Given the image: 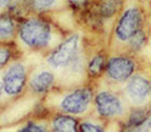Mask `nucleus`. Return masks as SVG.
Wrapping results in <instances>:
<instances>
[{"instance_id":"obj_1","label":"nucleus","mask_w":151,"mask_h":132,"mask_svg":"<svg viewBox=\"0 0 151 132\" xmlns=\"http://www.w3.org/2000/svg\"><path fill=\"white\" fill-rule=\"evenodd\" d=\"M20 38L31 48L45 47L50 40L51 29L48 23L40 19H29L21 24Z\"/></svg>"},{"instance_id":"obj_2","label":"nucleus","mask_w":151,"mask_h":132,"mask_svg":"<svg viewBox=\"0 0 151 132\" xmlns=\"http://www.w3.org/2000/svg\"><path fill=\"white\" fill-rule=\"evenodd\" d=\"M142 22V15L139 10L130 8L121 17L119 24L115 29V34L121 40H128L139 31Z\"/></svg>"},{"instance_id":"obj_3","label":"nucleus","mask_w":151,"mask_h":132,"mask_svg":"<svg viewBox=\"0 0 151 132\" xmlns=\"http://www.w3.org/2000/svg\"><path fill=\"white\" fill-rule=\"evenodd\" d=\"M91 97H92V93L87 88L75 90L63 99L60 107L67 113L79 114L87 110L90 104Z\"/></svg>"},{"instance_id":"obj_4","label":"nucleus","mask_w":151,"mask_h":132,"mask_svg":"<svg viewBox=\"0 0 151 132\" xmlns=\"http://www.w3.org/2000/svg\"><path fill=\"white\" fill-rule=\"evenodd\" d=\"M78 36L74 35L56 48L49 57V62L54 67H60L73 60L77 51Z\"/></svg>"},{"instance_id":"obj_5","label":"nucleus","mask_w":151,"mask_h":132,"mask_svg":"<svg viewBox=\"0 0 151 132\" xmlns=\"http://www.w3.org/2000/svg\"><path fill=\"white\" fill-rule=\"evenodd\" d=\"M25 82V69L21 64L13 65L3 78V89L8 95L20 93Z\"/></svg>"},{"instance_id":"obj_6","label":"nucleus","mask_w":151,"mask_h":132,"mask_svg":"<svg viewBox=\"0 0 151 132\" xmlns=\"http://www.w3.org/2000/svg\"><path fill=\"white\" fill-rule=\"evenodd\" d=\"M134 62L126 57L111 58L107 66V74L114 80L124 81L128 79L134 71Z\"/></svg>"},{"instance_id":"obj_7","label":"nucleus","mask_w":151,"mask_h":132,"mask_svg":"<svg viewBox=\"0 0 151 132\" xmlns=\"http://www.w3.org/2000/svg\"><path fill=\"white\" fill-rule=\"evenodd\" d=\"M95 103L98 113L103 116H116L123 112L121 100L110 92H101L96 96Z\"/></svg>"},{"instance_id":"obj_8","label":"nucleus","mask_w":151,"mask_h":132,"mask_svg":"<svg viewBox=\"0 0 151 132\" xmlns=\"http://www.w3.org/2000/svg\"><path fill=\"white\" fill-rule=\"evenodd\" d=\"M127 93L133 104L142 105L150 96V84L146 78L142 76H135L129 82L127 87Z\"/></svg>"},{"instance_id":"obj_9","label":"nucleus","mask_w":151,"mask_h":132,"mask_svg":"<svg viewBox=\"0 0 151 132\" xmlns=\"http://www.w3.org/2000/svg\"><path fill=\"white\" fill-rule=\"evenodd\" d=\"M53 80H54L53 74L51 73V72L43 71L41 73L37 74L36 76L33 77L30 85H31V88L35 92H37V93H45L52 86Z\"/></svg>"},{"instance_id":"obj_10","label":"nucleus","mask_w":151,"mask_h":132,"mask_svg":"<svg viewBox=\"0 0 151 132\" xmlns=\"http://www.w3.org/2000/svg\"><path fill=\"white\" fill-rule=\"evenodd\" d=\"M53 129L57 132L77 131V122L70 116H58L54 119Z\"/></svg>"},{"instance_id":"obj_11","label":"nucleus","mask_w":151,"mask_h":132,"mask_svg":"<svg viewBox=\"0 0 151 132\" xmlns=\"http://www.w3.org/2000/svg\"><path fill=\"white\" fill-rule=\"evenodd\" d=\"M14 23L9 16L0 17V39H8L13 35Z\"/></svg>"},{"instance_id":"obj_12","label":"nucleus","mask_w":151,"mask_h":132,"mask_svg":"<svg viewBox=\"0 0 151 132\" xmlns=\"http://www.w3.org/2000/svg\"><path fill=\"white\" fill-rule=\"evenodd\" d=\"M122 0H104L101 5V13L104 17H111L115 14Z\"/></svg>"},{"instance_id":"obj_13","label":"nucleus","mask_w":151,"mask_h":132,"mask_svg":"<svg viewBox=\"0 0 151 132\" xmlns=\"http://www.w3.org/2000/svg\"><path fill=\"white\" fill-rule=\"evenodd\" d=\"M104 66H105L104 57L101 55H97L90 61V64H89L88 67V71L91 75L96 76V75H98L101 72V70L104 69Z\"/></svg>"},{"instance_id":"obj_14","label":"nucleus","mask_w":151,"mask_h":132,"mask_svg":"<svg viewBox=\"0 0 151 132\" xmlns=\"http://www.w3.org/2000/svg\"><path fill=\"white\" fill-rule=\"evenodd\" d=\"M130 43L132 48H134L135 50H139L143 46L144 41H145V35L142 31H137L132 37L130 38Z\"/></svg>"},{"instance_id":"obj_15","label":"nucleus","mask_w":151,"mask_h":132,"mask_svg":"<svg viewBox=\"0 0 151 132\" xmlns=\"http://www.w3.org/2000/svg\"><path fill=\"white\" fill-rule=\"evenodd\" d=\"M55 2V0H31V3L37 10H45L50 8L51 5Z\"/></svg>"},{"instance_id":"obj_16","label":"nucleus","mask_w":151,"mask_h":132,"mask_svg":"<svg viewBox=\"0 0 151 132\" xmlns=\"http://www.w3.org/2000/svg\"><path fill=\"white\" fill-rule=\"evenodd\" d=\"M81 131L83 132H99L103 131L98 125L91 124V123H83L81 125Z\"/></svg>"},{"instance_id":"obj_17","label":"nucleus","mask_w":151,"mask_h":132,"mask_svg":"<svg viewBox=\"0 0 151 132\" xmlns=\"http://www.w3.org/2000/svg\"><path fill=\"white\" fill-rule=\"evenodd\" d=\"M45 128L41 127V126H38L35 124H29L28 126H25L24 128L21 129L22 132H43L45 131Z\"/></svg>"},{"instance_id":"obj_18","label":"nucleus","mask_w":151,"mask_h":132,"mask_svg":"<svg viewBox=\"0 0 151 132\" xmlns=\"http://www.w3.org/2000/svg\"><path fill=\"white\" fill-rule=\"evenodd\" d=\"M10 51L6 50V49L0 48V68L8 62L9 58H10Z\"/></svg>"},{"instance_id":"obj_19","label":"nucleus","mask_w":151,"mask_h":132,"mask_svg":"<svg viewBox=\"0 0 151 132\" xmlns=\"http://www.w3.org/2000/svg\"><path fill=\"white\" fill-rule=\"evenodd\" d=\"M69 2L75 8H83L88 2V0H69Z\"/></svg>"},{"instance_id":"obj_20","label":"nucleus","mask_w":151,"mask_h":132,"mask_svg":"<svg viewBox=\"0 0 151 132\" xmlns=\"http://www.w3.org/2000/svg\"><path fill=\"white\" fill-rule=\"evenodd\" d=\"M139 126H141L139 130H149V129H151V118L145 119V121H144V122L142 123Z\"/></svg>"},{"instance_id":"obj_21","label":"nucleus","mask_w":151,"mask_h":132,"mask_svg":"<svg viewBox=\"0 0 151 132\" xmlns=\"http://www.w3.org/2000/svg\"><path fill=\"white\" fill-rule=\"evenodd\" d=\"M10 0H0V8H2V6H4L6 3L9 2Z\"/></svg>"},{"instance_id":"obj_22","label":"nucleus","mask_w":151,"mask_h":132,"mask_svg":"<svg viewBox=\"0 0 151 132\" xmlns=\"http://www.w3.org/2000/svg\"><path fill=\"white\" fill-rule=\"evenodd\" d=\"M2 89H3V82H1V80H0V93H1Z\"/></svg>"}]
</instances>
